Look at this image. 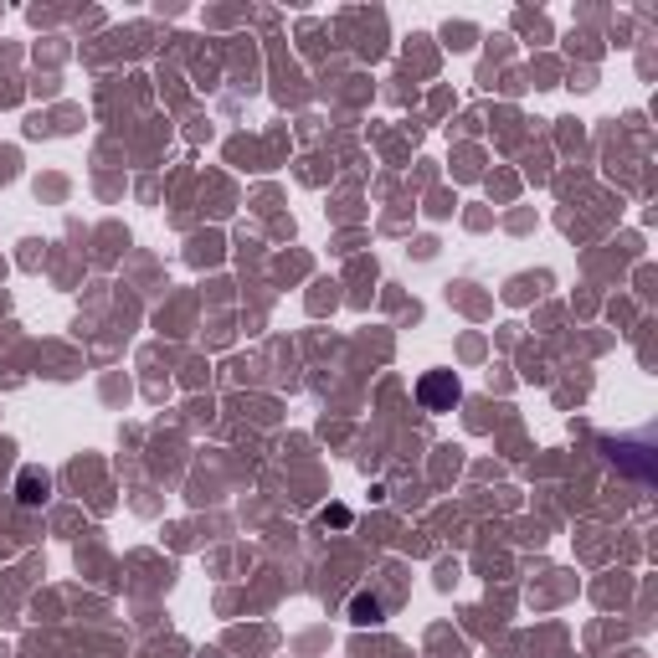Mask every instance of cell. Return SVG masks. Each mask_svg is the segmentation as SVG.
<instances>
[{
	"mask_svg": "<svg viewBox=\"0 0 658 658\" xmlns=\"http://www.w3.org/2000/svg\"><path fill=\"white\" fill-rule=\"evenodd\" d=\"M458 396H463V386L453 371H432V375H422V386H416V401H422L427 412H447Z\"/></svg>",
	"mask_w": 658,
	"mask_h": 658,
	"instance_id": "cell-1",
	"label": "cell"
},
{
	"mask_svg": "<svg viewBox=\"0 0 658 658\" xmlns=\"http://www.w3.org/2000/svg\"><path fill=\"white\" fill-rule=\"evenodd\" d=\"M21 488H26V494H21V499L26 504H36L46 494V473H36V468H26V478H21Z\"/></svg>",
	"mask_w": 658,
	"mask_h": 658,
	"instance_id": "cell-2",
	"label": "cell"
}]
</instances>
